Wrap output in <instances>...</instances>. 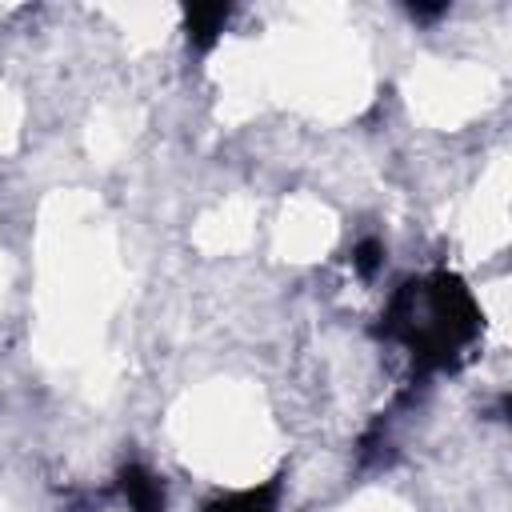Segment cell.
<instances>
[{"mask_svg": "<svg viewBox=\"0 0 512 512\" xmlns=\"http://www.w3.org/2000/svg\"><path fill=\"white\" fill-rule=\"evenodd\" d=\"M408 12H412L416 20H436V16H444V12H448V4H412Z\"/></svg>", "mask_w": 512, "mask_h": 512, "instance_id": "cell-6", "label": "cell"}, {"mask_svg": "<svg viewBox=\"0 0 512 512\" xmlns=\"http://www.w3.org/2000/svg\"><path fill=\"white\" fill-rule=\"evenodd\" d=\"M116 484H120V496L132 512H164V484L144 464H124L116 472Z\"/></svg>", "mask_w": 512, "mask_h": 512, "instance_id": "cell-2", "label": "cell"}, {"mask_svg": "<svg viewBox=\"0 0 512 512\" xmlns=\"http://www.w3.org/2000/svg\"><path fill=\"white\" fill-rule=\"evenodd\" d=\"M228 16H232V4H188V8H184L188 44H192L196 52H208V48L220 40Z\"/></svg>", "mask_w": 512, "mask_h": 512, "instance_id": "cell-4", "label": "cell"}, {"mask_svg": "<svg viewBox=\"0 0 512 512\" xmlns=\"http://www.w3.org/2000/svg\"><path fill=\"white\" fill-rule=\"evenodd\" d=\"M280 480H284V476H272V480H264V484L212 496V500L204 504V512H280Z\"/></svg>", "mask_w": 512, "mask_h": 512, "instance_id": "cell-3", "label": "cell"}, {"mask_svg": "<svg viewBox=\"0 0 512 512\" xmlns=\"http://www.w3.org/2000/svg\"><path fill=\"white\" fill-rule=\"evenodd\" d=\"M480 304L456 272H432L404 280L384 312L380 332L400 340L420 372L456 368L464 348L480 336Z\"/></svg>", "mask_w": 512, "mask_h": 512, "instance_id": "cell-1", "label": "cell"}, {"mask_svg": "<svg viewBox=\"0 0 512 512\" xmlns=\"http://www.w3.org/2000/svg\"><path fill=\"white\" fill-rule=\"evenodd\" d=\"M380 264H384V244L380 240H360L356 248H352V268L364 276V280H372L376 272H380Z\"/></svg>", "mask_w": 512, "mask_h": 512, "instance_id": "cell-5", "label": "cell"}]
</instances>
